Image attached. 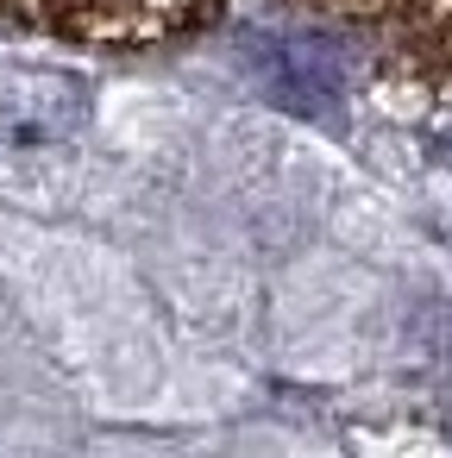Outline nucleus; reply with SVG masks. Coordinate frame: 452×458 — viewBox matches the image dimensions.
<instances>
[{
    "label": "nucleus",
    "instance_id": "nucleus-2",
    "mask_svg": "<svg viewBox=\"0 0 452 458\" xmlns=\"http://www.w3.org/2000/svg\"><path fill=\"white\" fill-rule=\"evenodd\" d=\"M421 7H427V13H439V20L452 26V0H421Z\"/></svg>",
    "mask_w": 452,
    "mask_h": 458
},
{
    "label": "nucleus",
    "instance_id": "nucleus-1",
    "mask_svg": "<svg viewBox=\"0 0 452 458\" xmlns=\"http://www.w3.org/2000/svg\"><path fill=\"white\" fill-rule=\"evenodd\" d=\"M32 7H45L51 26H76V32H164L189 0H32Z\"/></svg>",
    "mask_w": 452,
    "mask_h": 458
}]
</instances>
